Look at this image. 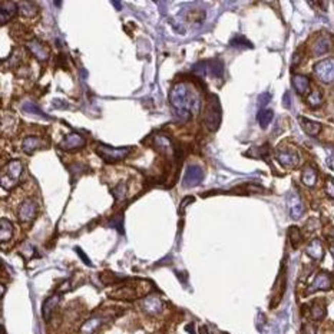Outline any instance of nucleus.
I'll return each instance as SVG.
<instances>
[{"instance_id":"nucleus-39","label":"nucleus","mask_w":334,"mask_h":334,"mask_svg":"<svg viewBox=\"0 0 334 334\" xmlns=\"http://www.w3.org/2000/svg\"><path fill=\"white\" fill-rule=\"evenodd\" d=\"M199 334H210V333H208L206 327H201V328H199Z\"/></svg>"},{"instance_id":"nucleus-6","label":"nucleus","mask_w":334,"mask_h":334,"mask_svg":"<svg viewBox=\"0 0 334 334\" xmlns=\"http://www.w3.org/2000/svg\"><path fill=\"white\" fill-rule=\"evenodd\" d=\"M276 159L284 168H294L300 162L299 152L290 147H280L276 152Z\"/></svg>"},{"instance_id":"nucleus-23","label":"nucleus","mask_w":334,"mask_h":334,"mask_svg":"<svg viewBox=\"0 0 334 334\" xmlns=\"http://www.w3.org/2000/svg\"><path fill=\"white\" fill-rule=\"evenodd\" d=\"M317 171L314 170L313 166H306L303 172H301V181L303 184L307 185V186H314L317 184Z\"/></svg>"},{"instance_id":"nucleus-15","label":"nucleus","mask_w":334,"mask_h":334,"mask_svg":"<svg viewBox=\"0 0 334 334\" xmlns=\"http://www.w3.org/2000/svg\"><path fill=\"white\" fill-rule=\"evenodd\" d=\"M28 48L30 50V53L40 62H45L49 59V48L43 43L37 42V40H32V42L28 43Z\"/></svg>"},{"instance_id":"nucleus-12","label":"nucleus","mask_w":334,"mask_h":334,"mask_svg":"<svg viewBox=\"0 0 334 334\" xmlns=\"http://www.w3.org/2000/svg\"><path fill=\"white\" fill-rule=\"evenodd\" d=\"M112 299H118V300H135L138 297L142 296V293L136 291L135 287L132 284H125L122 287H118L116 290L109 294Z\"/></svg>"},{"instance_id":"nucleus-28","label":"nucleus","mask_w":334,"mask_h":334,"mask_svg":"<svg viewBox=\"0 0 334 334\" xmlns=\"http://www.w3.org/2000/svg\"><path fill=\"white\" fill-rule=\"evenodd\" d=\"M210 66H206V69L210 71V73L215 76V78H221L222 76V73H224V65L221 60L218 59H215V60H211V62H208Z\"/></svg>"},{"instance_id":"nucleus-33","label":"nucleus","mask_w":334,"mask_h":334,"mask_svg":"<svg viewBox=\"0 0 334 334\" xmlns=\"http://www.w3.org/2000/svg\"><path fill=\"white\" fill-rule=\"evenodd\" d=\"M112 194H114V198L116 201H121V199L125 198V195H127V185L123 184V182H119V184L115 186L114 190H112Z\"/></svg>"},{"instance_id":"nucleus-24","label":"nucleus","mask_w":334,"mask_h":334,"mask_svg":"<svg viewBox=\"0 0 334 334\" xmlns=\"http://www.w3.org/2000/svg\"><path fill=\"white\" fill-rule=\"evenodd\" d=\"M13 235V225L12 222L6 218H2L0 220V240L2 242L9 241Z\"/></svg>"},{"instance_id":"nucleus-36","label":"nucleus","mask_w":334,"mask_h":334,"mask_svg":"<svg viewBox=\"0 0 334 334\" xmlns=\"http://www.w3.org/2000/svg\"><path fill=\"white\" fill-rule=\"evenodd\" d=\"M270 93H263V95H261V96H260V98H258V103H260V107L263 108V107H265V105H267V103H268V102H270Z\"/></svg>"},{"instance_id":"nucleus-5","label":"nucleus","mask_w":334,"mask_h":334,"mask_svg":"<svg viewBox=\"0 0 334 334\" xmlns=\"http://www.w3.org/2000/svg\"><path fill=\"white\" fill-rule=\"evenodd\" d=\"M314 73L319 80L323 84H333L334 82V59H323L321 62L316 64L314 66Z\"/></svg>"},{"instance_id":"nucleus-16","label":"nucleus","mask_w":334,"mask_h":334,"mask_svg":"<svg viewBox=\"0 0 334 334\" xmlns=\"http://www.w3.org/2000/svg\"><path fill=\"white\" fill-rule=\"evenodd\" d=\"M60 299H62V296L60 294H53V296H50L48 299L45 300V303H43V308H42V314H43V319L46 321L50 320V317H52V314L55 311V308L57 307V304L60 303Z\"/></svg>"},{"instance_id":"nucleus-1","label":"nucleus","mask_w":334,"mask_h":334,"mask_svg":"<svg viewBox=\"0 0 334 334\" xmlns=\"http://www.w3.org/2000/svg\"><path fill=\"white\" fill-rule=\"evenodd\" d=\"M170 102L182 119H188L191 115L198 114L201 108L198 93L186 84H178L171 89Z\"/></svg>"},{"instance_id":"nucleus-9","label":"nucleus","mask_w":334,"mask_h":334,"mask_svg":"<svg viewBox=\"0 0 334 334\" xmlns=\"http://www.w3.org/2000/svg\"><path fill=\"white\" fill-rule=\"evenodd\" d=\"M287 206H288V211L291 215L293 220H299L300 217L304 214V204L300 198V195L297 192L291 191L287 197Z\"/></svg>"},{"instance_id":"nucleus-38","label":"nucleus","mask_w":334,"mask_h":334,"mask_svg":"<svg viewBox=\"0 0 334 334\" xmlns=\"http://www.w3.org/2000/svg\"><path fill=\"white\" fill-rule=\"evenodd\" d=\"M283 105H284L285 108H290V105H291V102H290V93L288 92L284 95V102H283Z\"/></svg>"},{"instance_id":"nucleus-14","label":"nucleus","mask_w":334,"mask_h":334,"mask_svg":"<svg viewBox=\"0 0 334 334\" xmlns=\"http://www.w3.org/2000/svg\"><path fill=\"white\" fill-rule=\"evenodd\" d=\"M330 48H331V39L327 35H321L311 45V55L313 56L324 55V53H327L328 50H330Z\"/></svg>"},{"instance_id":"nucleus-31","label":"nucleus","mask_w":334,"mask_h":334,"mask_svg":"<svg viewBox=\"0 0 334 334\" xmlns=\"http://www.w3.org/2000/svg\"><path fill=\"white\" fill-rule=\"evenodd\" d=\"M19 6H20V13L26 17H32L37 12L35 3H30V2H22Z\"/></svg>"},{"instance_id":"nucleus-22","label":"nucleus","mask_w":334,"mask_h":334,"mask_svg":"<svg viewBox=\"0 0 334 334\" xmlns=\"http://www.w3.org/2000/svg\"><path fill=\"white\" fill-rule=\"evenodd\" d=\"M307 256H310L313 260L316 261H319L323 258L324 256V249H323V245H321V242L319 240H313V241L310 242L308 245H307L306 249Z\"/></svg>"},{"instance_id":"nucleus-2","label":"nucleus","mask_w":334,"mask_h":334,"mask_svg":"<svg viewBox=\"0 0 334 334\" xmlns=\"http://www.w3.org/2000/svg\"><path fill=\"white\" fill-rule=\"evenodd\" d=\"M204 123L211 132L220 128L221 123V107L218 98L215 95H211L210 99L206 100L205 111H204Z\"/></svg>"},{"instance_id":"nucleus-34","label":"nucleus","mask_w":334,"mask_h":334,"mask_svg":"<svg viewBox=\"0 0 334 334\" xmlns=\"http://www.w3.org/2000/svg\"><path fill=\"white\" fill-rule=\"evenodd\" d=\"M109 225H111V227L116 228V229H118V231H119V233L122 234V233H123V228H122L123 227V218H122L121 214H119V215H115Z\"/></svg>"},{"instance_id":"nucleus-13","label":"nucleus","mask_w":334,"mask_h":334,"mask_svg":"<svg viewBox=\"0 0 334 334\" xmlns=\"http://www.w3.org/2000/svg\"><path fill=\"white\" fill-rule=\"evenodd\" d=\"M37 214V204L32 199H26L19 208V221L20 222H30Z\"/></svg>"},{"instance_id":"nucleus-35","label":"nucleus","mask_w":334,"mask_h":334,"mask_svg":"<svg viewBox=\"0 0 334 334\" xmlns=\"http://www.w3.org/2000/svg\"><path fill=\"white\" fill-rule=\"evenodd\" d=\"M326 192L330 198L334 199V179L333 178H328L326 181Z\"/></svg>"},{"instance_id":"nucleus-30","label":"nucleus","mask_w":334,"mask_h":334,"mask_svg":"<svg viewBox=\"0 0 334 334\" xmlns=\"http://www.w3.org/2000/svg\"><path fill=\"white\" fill-rule=\"evenodd\" d=\"M22 109H23V112H28V114H32V115H37V116H43V118H48V116L40 111V108L37 107L36 103H33V102H25V103L22 105Z\"/></svg>"},{"instance_id":"nucleus-3","label":"nucleus","mask_w":334,"mask_h":334,"mask_svg":"<svg viewBox=\"0 0 334 334\" xmlns=\"http://www.w3.org/2000/svg\"><path fill=\"white\" fill-rule=\"evenodd\" d=\"M22 172H23V164L19 159H12L2 172V186H3V190L9 191V190L13 188L14 185H17Z\"/></svg>"},{"instance_id":"nucleus-37","label":"nucleus","mask_w":334,"mask_h":334,"mask_svg":"<svg viewBox=\"0 0 334 334\" xmlns=\"http://www.w3.org/2000/svg\"><path fill=\"white\" fill-rule=\"evenodd\" d=\"M76 253H78L79 256H80V257H82V258H84V260H85V263L88 264V265H92V263H91V260H89V258H88V257H86L85 254L82 253V249L76 248Z\"/></svg>"},{"instance_id":"nucleus-25","label":"nucleus","mask_w":334,"mask_h":334,"mask_svg":"<svg viewBox=\"0 0 334 334\" xmlns=\"http://www.w3.org/2000/svg\"><path fill=\"white\" fill-rule=\"evenodd\" d=\"M273 118H274V112H273L271 109H261V111L258 112V115H257V119L260 122V127L264 129L270 125Z\"/></svg>"},{"instance_id":"nucleus-26","label":"nucleus","mask_w":334,"mask_h":334,"mask_svg":"<svg viewBox=\"0 0 334 334\" xmlns=\"http://www.w3.org/2000/svg\"><path fill=\"white\" fill-rule=\"evenodd\" d=\"M307 103L310 108H319L323 103V93L319 89H314L310 92V95L307 96Z\"/></svg>"},{"instance_id":"nucleus-27","label":"nucleus","mask_w":334,"mask_h":334,"mask_svg":"<svg viewBox=\"0 0 334 334\" xmlns=\"http://www.w3.org/2000/svg\"><path fill=\"white\" fill-rule=\"evenodd\" d=\"M311 317H313V320L319 321L323 320L324 319V316H326V306H324V303H320V301H316L311 307Z\"/></svg>"},{"instance_id":"nucleus-17","label":"nucleus","mask_w":334,"mask_h":334,"mask_svg":"<svg viewBox=\"0 0 334 334\" xmlns=\"http://www.w3.org/2000/svg\"><path fill=\"white\" fill-rule=\"evenodd\" d=\"M17 12V5L14 2H0V22L5 25Z\"/></svg>"},{"instance_id":"nucleus-20","label":"nucleus","mask_w":334,"mask_h":334,"mask_svg":"<svg viewBox=\"0 0 334 334\" xmlns=\"http://www.w3.org/2000/svg\"><path fill=\"white\" fill-rule=\"evenodd\" d=\"M293 88L299 95H304L310 91V79L304 75H294L293 76Z\"/></svg>"},{"instance_id":"nucleus-18","label":"nucleus","mask_w":334,"mask_h":334,"mask_svg":"<svg viewBox=\"0 0 334 334\" xmlns=\"http://www.w3.org/2000/svg\"><path fill=\"white\" fill-rule=\"evenodd\" d=\"M143 310L145 313L151 314V316H155V314L161 313L162 310V301L158 296H150L147 297L143 301Z\"/></svg>"},{"instance_id":"nucleus-41","label":"nucleus","mask_w":334,"mask_h":334,"mask_svg":"<svg viewBox=\"0 0 334 334\" xmlns=\"http://www.w3.org/2000/svg\"><path fill=\"white\" fill-rule=\"evenodd\" d=\"M310 334H316V333H314V331H311V333H310Z\"/></svg>"},{"instance_id":"nucleus-29","label":"nucleus","mask_w":334,"mask_h":334,"mask_svg":"<svg viewBox=\"0 0 334 334\" xmlns=\"http://www.w3.org/2000/svg\"><path fill=\"white\" fill-rule=\"evenodd\" d=\"M288 238H290V242H291L293 248H297L301 241H303V235H301V231H300L297 227H291L288 229Z\"/></svg>"},{"instance_id":"nucleus-7","label":"nucleus","mask_w":334,"mask_h":334,"mask_svg":"<svg viewBox=\"0 0 334 334\" xmlns=\"http://www.w3.org/2000/svg\"><path fill=\"white\" fill-rule=\"evenodd\" d=\"M111 320V317L107 316L105 313H99V314H93L91 319L84 323V326L80 327V333L82 334H95L98 330H99L103 324H107L108 321Z\"/></svg>"},{"instance_id":"nucleus-21","label":"nucleus","mask_w":334,"mask_h":334,"mask_svg":"<svg viewBox=\"0 0 334 334\" xmlns=\"http://www.w3.org/2000/svg\"><path fill=\"white\" fill-rule=\"evenodd\" d=\"M300 125H301V128L304 129V132H306L307 135L317 136L320 134L321 125L319 122L310 121V119H307V118H300Z\"/></svg>"},{"instance_id":"nucleus-40","label":"nucleus","mask_w":334,"mask_h":334,"mask_svg":"<svg viewBox=\"0 0 334 334\" xmlns=\"http://www.w3.org/2000/svg\"><path fill=\"white\" fill-rule=\"evenodd\" d=\"M331 254H333V257H334V244L331 245Z\"/></svg>"},{"instance_id":"nucleus-10","label":"nucleus","mask_w":334,"mask_h":334,"mask_svg":"<svg viewBox=\"0 0 334 334\" xmlns=\"http://www.w3.org/2000/svg\"><path fill=\"white\" fill-rule=\"evenodd\" d=\"M86 139L79 132H71L65 136L64 141L60 142V148L65 151H75L85 147Z\"/></svg>"},{"instance_id":"nucleus-19","label":"nucleus","mask_w":334,"mask_h":334,"mask_svg":"<svg viewBox=\"0 0 334 334\" xmlns=\"http://www.w3.org/2000/svg\"><path fill=\"white\" fill-rule=\"evenodd\" d=\"M45 142H43L40 138H37V136H28V138H25L23 139V143H22V150L23 152H26V154H33L35 151L40 150Z\"/></svg>"},{"instance_id":"nucleus-11","label":"nucleus","mask_w":334,"mask_h":334,"mask_svg":"<svg viewBox=\"0 0 334 334\" xmlns=\"http://www.w3.org/2000/svg\"><path fill=\"white\" fill-rule=\"evenodd\" d=\"M331 285H333V278H331V276L327 274V273H319V274L316 276V278H314L311 285L308 287L307 293H314L319 291V290L326 291V290H330V288H331Z\"/></svg>"},{"instance_id":"nucleus-32","label":"nucleus","mask_w":334,"mask_h":334,"mask_svg":"<svg viewBox=\"0 0 334 334\" xmlns=\"http://www.w3.org/2000/svg\"><path fill=\"white\" fill-rule=\"evenodd\" d=\"M231 46L234 48H253V45L249 40H247L244 36H235L234 39H231Z\"/></svg>"},{"instance_id":"nucleus-8","label":"nucleus","mask_w":334,"mask_h":334,"mask_svg":"<svg viewBox=\"0 0 334 334\" xmlns=\"http://www.w3.org/2000/svg\"><path fill=\"white\" fill-rule=\"evenodd\" d=\"M204 179V171L198 165H190L186 171H185L184 179H182V185L185 188H192L197 186L202 182Z\"/></svg>"},{"instance_id":"nucleus-4","label":"nucleus","mask_w":334,"mask_h":334,"mask_svg":"<svg viewBox=\"0 0 334 334\" xmlns=\"http://www.w3.org/2000/svg\"><path fill=\"white\" fill-rule=\"evenodd\" d=\"M131 150H132L131 147L111 148V147H108V145L100 143V145H98V148H96V152H98V155H99L103 161H107V162H118V161L125 159V158L128 157Z\"/></svg>"}]
</instances>
